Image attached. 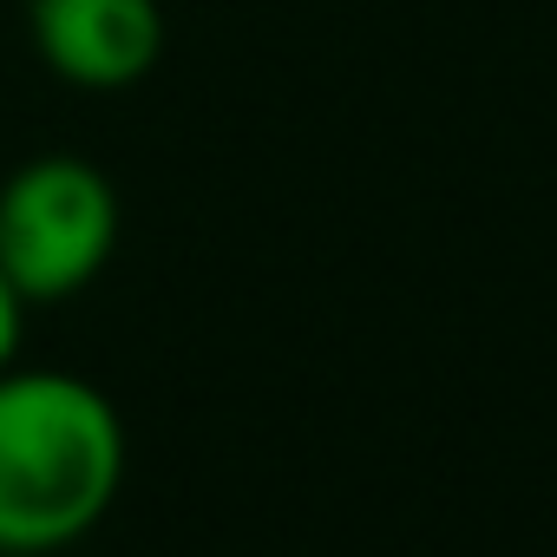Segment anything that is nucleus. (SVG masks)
<instances>
[{"mask_svg": "<svg viewBox=\"0 0 557 557\" xmlns=\"http://www.w3.org/2000/svg\"><path fill=\"white\" fill-rule=\"evenodd\" d=\"M27 40L40 66L79 92H125L164 60L158 0H27Z\"/></svg>", "mask_w": 557, "mask_h": 557, "instance_id": "nucleus-3", "label": "nucleus"}, {"mask_svg": "<svg viewBox=\"0 0 557 557\" xmlns=\"http://www.w3.org/2000/svg\"><path fill=\"white\" fill-rule=\"evenodd\" d=\"M125 485L112 394L66 368H0V557L79 544Z\"/></svg>", "mask_w": 557, "mask_h": 557, "instance_id": "nucleus-1", "label": "nucleus"}, {"mask_svg": "<svg viewBox=\"0 0 557 557\" xmlns=\"http://www.w3.org/2000/svg\"><path fill=\"white\" fill-rule=\"evenodd\" d=\"M21 329H27V302L14 296L8 275H0V368H14V355H21Z\"/></svg>", "mask_w": 557, "mask_h": 557, "instance_id": "nucleus-4", "label": "nucleus"}, {"mask_svg": "<svg viewBox=\"0 0 557 557\" xmlns=\"http://www.w3.org/2000/svg\"><path fill=\"white\" fill-rule=\"evenodd\" d=\"M119 249V190L92 158L40 151L0 177V275L14 296L66 302Z\"/></svg>", "mask_w": 557, "mask_h": 557, "instance_id": "nucleus-2", "label": "nucleus"}]
</instances>
